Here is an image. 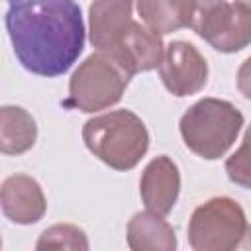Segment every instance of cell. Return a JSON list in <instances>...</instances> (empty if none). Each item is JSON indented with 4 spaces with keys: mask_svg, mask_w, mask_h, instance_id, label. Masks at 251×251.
<instances>
[{
    "mask_svg": "<svg viewBox=\"0 0 251 251\" xmlns=\"http://www.w3.org/2000/svg\"><path fill=\"white\" fill-rule=\"evenodd\" d=\"M86 149L116 171L133 169L149 149V131L131 110H114L94 116L82 126Z\"/></svg>",
    "mask_w": 251,
    "mask_h": 251,
    "instance_id": "2",
    "label": "cell"
},
{
    "mask_svg": "<svg viewBox=\"0 0 251 251\" xmlns=\"http://www.w3.org/2000/svg\"><path fill=\"white\" fill-rule=\"evenodd\" d=\"M131 80L114 59L96 51L88 55L69 80V98L63 102L67 108L92 114L118 104Z\"/></svg>",
    "mask_w": 251,
    "mask_h": 251,
    "instance_id": "4",
    "label": "cell"
},
{
    "mask_svg": "<svg viewBox=\"0 0 251 251\" xmlns=\"http://www.w3.org/2000/svg\"><path fill=\"white\" fill-rule=\"evenodd\" d=\"M127 247L131 251H173L175 229L155 212H137L127 222Z\"/></svg>",
    "mask_w": 251,
    "mask_h": 251,
    "instance_id": "12",
    "label": "cell"
},
{
    "mask_svg": "<svg viewBox=\"0 0 251 251\" xmlns=\"http://www.w3.org/2000/svg\"><path fill=\"white\" fill-rule=\"evenodd\" d=\"M247 227L243 208L227 196H216L192 212L188 222V243L196 251L239 249Z\"/></svg>",
    "mask_w": 251,
    "mask_h": 251,
    "instance_id": "5",
    "label": "cell"
},
{
    "mask_svg": "<svg viewBox=\"0 0 251 251\" xmlns=\"http://www.w3.org/2000/svg\"><path fill=\"white\" fill-rule=\"evenodd\" d=\"M35 249H39V251H43V249H82V251H86L88 239L78 226L55 224L41 233Z\"/></svg>",
    "mask_w": 251,
    "mask_h": 251,
    "instance_id": "15",
    "label": "cell"
},
{
    "mask_svg": "<svg viewBox=\"0 0 251 251\" xmlns=\"http://www.w3.org/2000/svg\"><path fill=\"white\" fill-rule=\"evenodd\" d=\"M190 27L220 53H237L251 43V12L233 0H196Z\"/></svg>",
    "mask_w": 251,
    "mask_h": 251,
    "instance_id": "6",
    "label": "cell"
},
{
    "mask_svg": "<svg viewBox=\"0 0 251 251\" xmlns=\"http://www.w3.org/2000/svg\"><path fill=\"white\" fill-rule=\"evenodd\" d=\"M106 55V53H104ZM127 75L147 73L151 69H159L165 57V45L161 33L153 31L141 22H131L129 27L124 31L116 47L108 53Z\"/></svg>",
    "mask_w": 251,
    "mask_h": 251,
    "instance_id": "8",
    "label": "cell"
},
{
    "mask_svg": "<svg viewBox=\"0 0 251 251\" xmlns=\"http://www.w3.org/2000/svg\"><path fill=\"white\" fill-rule=\"evenodd\" d=\"M4 24L18 63L31 75H65L84 49V22L75 0H4Z\"/></svg>",
    "mask_w": 251,
    "mask_h": 251,
    "instance_id": "1",
    "label": "cell"
},
{
    "mask_svg": "<svg viewBox=\"0 0 251 251\" xmlns=\"http://www.w3.org/2000/svg\"><path fill=\"white\" fill-rule=\"evenodd\" d=\"M159 76L173 96H190L206 86L208 63L192 43L173 41L165 47V57L159 65Z\"/></svg>",
    "mask_w": 251,
    "mask_h": 251,
    "instance_id": "7",
    "label": "cell"
},
{
    "mask_svg": "<svg viewBox=\"0 0 251 251\" xmlns=\"http://www.w3.org/2000/svg\"><path fill=\"white\" fill-rule=\"evenodd\" d=\"M133 22V0H92L88 10L90 43L100 53H110Z\"/></svg>",
    "mask_w": 251,
    "mask_h": 251,
    "instance_id": "11",
    "label": "cell"
},
{
    "mask_svg": "<svg viewBox=\"0 0 251 251\" xmlns=\"http://www.w3.org/2000/svg\"><path fill=\"white\" fill-rule=\"evenodd\" d=\"M243 114L227 100L202 98L180 118L178 129L184 145L206 161L220 159L237 139Z\"/></svg>",
    "mask_w": 251,
    "mask_h": 251,
    "instance_id": "3",
    "label": "cell"
},
{
    "mask_svg": "<svg viewBox=\"0 0 251 251\" xmlns=\"http://www.w3.org/2000/svg\"><path fill=\"white\" fill-rule=\"evenodd\" d=\"M37 126L33 116L22 106L0 108V151L4 155H22L35 145Z\"/></svg>",
    "mask_w": 251,
    "mask_h": 251,
    "instance_id": "14",
    "label": "cell"
},
{
    "mask_svg": "<svg viewBox=\"0 0 251 251\" xmlns=\"http://www.w3.org/2000/svg\"><path fill=\"white\" fill-rule=\"evenodd\" d=\"M178 192L180 173L176 163L167 155L151 159L143 169L139 180V194L145 208L159 216H167L176 204Z\"/></svg>",
    "mask_w": 251,
    "mask_h": 251,
    "instance_id": "10",
    "label": "cell"
},
{
    "mask_svg": "<svg viewBox=\"0 0 251 251\" xmlns=\"http://www.w3.org/2000/svg\"><path fill=\"white\" fill-rule=\"evenodd\" d=\"M135 2L143 24L161 35L192 25L196 0H135Z\"/></svg>",
    "mask_w": 251,
    "mask_h": 251,
    "instance_id": "13",
    "label": "cell"
},
{
    "mask_svg": "<svg viewBox=\"0 0 251 251\" xmlns=\"http://www.w3.org/2000/svg\"><path fill=\"white\" fill-rule=\"evenodd\" d=\"M237 88L247 100H251V57H247L237 69Z\"/></svg>",
    "mask_w": 251,
    "mask_h": 251,
    "instance_id": "17",
    "label": "cell"
},
{
    "mask_svg": "<svg viewBox=\"0 0 251 251\" xmlns=\"http://www.w3.org/2000/svg\"><path fill=\"white\" fill-rule=\"evenodd\" d=\"M226 173L233 184L251 190V124L245 129L239 149L231 157H227Z\"/></svg>",
    "mask_w": 251,
    "mask_h": 251,
    "instance_id": "16",
    "label": "cell"
},
{
    "mask_svg": "<svg viewBox=\"0 0 251 251\" xmlns=\"http://www.w3.org/2000/svg\"><path fill=\"white\" fill-rule=\"evenodd\" d=\"M239 249H251V226L247 227L245 237H243V241H241V247H239Z\"/></svg>",
    "mask_w": 251,
    "mask_h": 251,
    "instance_id": "18",
    "label": "cell"
},
{
    "mask_svg": "<svg viewBox=\"0 0 251 251\" xmlns=\"http://www.w3.org/2000/svg\"><path fill=\"white\" fill-rule=\"evenodd\" d=\"M0 204L4 216L20 226L37 224L47 212V200L39 182L22 173L4 178L0 188Z\"/></svg>",
    "mask_w": 251,
    "mask_h": 251,
    "instance_id": "9",
    "label": "cell"
},
{
    "mask_svg": "<svg viewBox=\"0 0 251 251\" xmlns=\"http://www.w3.org/2000/svg\"><path fill=\"white\" fill-rule=\"evenodd\" d=\"M233 2H237L239 6H243L245 10H249V12H251V0H233Z\"/></svg>",
    "mask_w": 251,
    "mask_h": 251,
    "instance_id": "19",
    "label": "cell"
}]
</instances>
